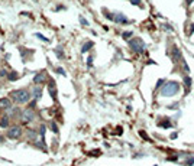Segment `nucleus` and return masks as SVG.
<instances>
[{
    "label": "nucleus",
    "instance_id": "20e7f679",
    "mask_svg": "<svg viewBox=\"0 0 194 166\" xmlns=\"http://www.w3.org/2000/svg\"><path fill=\"white\" fill-rule=\"evenodd\" d=\"M22 134V130H20V127H12L10 130H9V133H7V136L10 137V139H16Z\"/></svg>",
    "mask_w": 194,
    "mask_h": 166
},
{
    "label": "nucleus",
    "instance_id": "423d86ee",
    "mask_svg": "<svg viewBox=\"0 0 194 166\" xmlns=\"http://www.w3.org/2000/svg\"><path fill=\"white\" fill-rule=\"evenodd\" d=\"M48 90H49V94H51V97H52L54 100H57V87H55V82H54L52 79H51V82H49Z\"/></svg>",
    "mask_w": 194,
    "mask_h": 166
},
{
    "label": "nucleus",
    "instance_id": "4468645a",
    "mask_svg": "<svg viewBox=\"0 0 194 166\" xmlns=\"http://www.w3.org/2000/svg\"><path fill=\"white\" fill-rule=\"evenodd\" d=\"M41 97V88L39 87H35V91H33V98L35 100H38Z\"/></svg>",
    "mask_w": 194,
    "mask_h": 166
},
{
    "label": "nucleus",
    "instance_id": "5701e85b",
    "mask_svg": "<svg viewBox=\"0 0 194 166\" xmlns=\"http://www.w3.org/2000/svg\"><path fill=\"white\" fill-rule=\"evenodd\" d=\"M51 126H52V130H54V133H58V127H57V124H55V123H52Z\"/></svg>",
    "mask_w": 194,
    "mask_h": 166
},
{
    "label": "nucleus",
    "instance_id": "dca6fc26",
    "mask_svg": "<svg viewBox=\"0 0 194 166\" xmlns=\"http://www.w3.org/2000/svg\"><path fill=\"white\" fill-rule=\"evenodd\" d=\"M159 126L164 127V129H170V127H172V124H171L168 120H165V123H159Z\"/></svg>",
    "mask_w": 194,
    "mask_h": 166
},
{
    "label": "nucleus",
    "instance_id": "c756f323",
    "mask_svg": "<svg viewBox=\"0 0 194 166\" xmlns=\"http://www.w3.org/2000/svg\"><path fill=\"white\" fill-rule=\"evenodd\" d=\"M171 139H177V133H172L171 134Z\"/></svg>",
    "mask_w": 194,
    "mask_h": 166
},
{
    "label": "nucleus",
    "instance_id": "9b49d317",
    "mask_svg": "<svg viewBox=\"0 0 194 166\" xmlns=\"http://www.w3.org/2000/svg\"><path fill=\"white\" fill-rule=\"evenodd\" d=\"M184 84H185V90L188 91L190 90V87H191V78H190L188 75L184 77Z\"/></svg>",
    "mask_w": 194,
    "mask_h": 166
},
{
    "label": "nucleus",
    "instance_id": "2eb2a0df",
    "mask_svg": "<svg viewBox=\"0 0 194 166\" xmlns=\"http://www.w3.org/2000/svg\"><path fill=\"white\" fill-rule=\"evenodd\" d=\"M7 78H9L10 81H15V79H17V78H19V74L13 71V72H10V74H9V77H7Z\"/></svg>",
    "mask_w": 194,
    "mask_h": 166
},
{
    "label": "nucleus",
    "instance_id": "cd10ccee",
    "mask_svg": "<svg viewBox=\"0 0 194 166\" xmlns=\"http://www.w3.org/2000/svg\"><path fill=\"white\" fill-rule=\"evenodd\" d=\"M194 32V23H191V25H190V33H193Z\"/></svg>",
    "mask_w": 194,
    "mask_h": 166
},
{
    "label": "nucleus",
    "instance_id": "4be33fe9",
    "mask_svg": "<svg viewBox=\"0 0 194 166\" xmlns=\"http://www.w3.org/2000/svg\"><path fill=\"white\" fill-rule=\"evenodd\" d=\"M87 65H88V66L93 65V56H88V59H87Z\"/></svg>",
    "mask_w": 194,
    "mask_h": 166
},
{
    "label": "nucleus",
    "instance_id": "f03ea898",
    "mask_svg": "<svg viewBox=\"0 0 194 166\" xmlns=\"http://www.w3.org/2000/svg\"><path fill=\"white\" fill-rule=\"evenodd\" d=\"M12 98H13V101H16L17 104H25V103H28L31 100V92L28 90H25V88L16 90L12 92Z\"/></svg>",
    "mask_w": 194,
    "mask_h": 166
},
{
    "label": "nucleus",
    "instance_id": "f8f14e48",
    "mask_svg": "<svg viewBox=\"0 0 194 166\" xmlns=\"http://www.w3.org/2000/svg\"><path fill=\"white\" fill-rule=\"evenodd\" d=\"M172 59H174V61L181 59V54L178 52V49H177V48H174V51H172Z\"/></svg>",
    "mask_w": 194,
    "mask_h": 166
},
{
    "label": "nucleus",
    "instance_id": "a878e982",
    "mask_svg": "<svg viewBox=\"0 0 194 166\" xmlns=\"http://www.w3.org/2000/svg\"><path fill=\"white\" fill-rule=\"evenodd\" d=\"M139 133H141V136L144 137V139H146V140H149V137H148V136L145 134V132H139Z\"/></svg>",
    "mask_w": 194,
    "mask_h": 166
},
{
    "label": "nucleus",
    "instance_id": "393cba45",
    "mask_svg": "<svg viewBox=\"0 0 194 166\" xmlns=\"http://www.w3.org/2000/svg\"><path fill=\"white\" fill-rule=\"evenodd\" d=\"M130 3H132V4H136V6H139V4H141V0H130Z\"/></svg>",
    "mask_w": 194,
    "mask_h": 166
},
{
    "label": "nucleus",
    "instance_id": "f257e3e1",
    "mask_svg": "<svg viewBox=\"0 0 194 166\" xmlns=\"http://www.w3.org/2000/svg\"><path fill=\"white\" fill-rule=\"evenodd\" d=\"M178 91H180V84L177 81H170V82H165L164 87H161V94L165 97H172L175 95Z\"/></svg>",
    "mask_w": 194,
    "mask_h": 166
},
{
    "label": "nucleus",
    "instance_id": "2f4dec72",
    "mask_svg": "<svg viewBox=\"0 0 194 166\" xmlns=\"http://www.w3.org/2000/svg\"><path fill=\"white\" fill-rule=\"evenodd\" d=\"M155 166H157V165H155Z\"/></svg>",
    "mask_w": 194,
    "mask_h": 166
},
{
    "label": "nucleus",
    "instance_id": "39448f33",
    "mask_svg": "<svg viewBox=\"0 0 194 166\" xmlns=\"http://www.w3.org/2000/svg\"><path fill=\"white\" fill-rule=\"evenodd\" d=\"M22 120L25 121V123H28V121H32V120H33V113H32V110H23V113H22Z\"/></svg>",
    "mask_w": 194,
    "mask_h": 166
},
{
    "label": "nucleus",
    "instance_id": "0eeeda50",
    "mask_svg": "<svg viewBox=\"0 0 194 166\" xmlns=\"http://www.w3.org/2000/svg\"><path fill=\"white\" fill-rule=\"evenodd\" d=\"M113 20H114V22H117V23H128V22H129V20L126 19V16L122 15V13H116Z\"/></svg>",
    "mask_w": 194,
    "mask_h": 166
},
{
    "label": "nucleus",
    "instance_id": "c85d7f7f",
    "mask_svg": "<svg viewBox=\"0 0 194 166\" xmlns=\"http://www.w3.org/2000/svg\"><path fill=\"white\" fill-rule=\"evenodd\" d=\"M194 0H185V3H187V4H188V6H190V4H191V3H193Z\"/></svg>",
    "mask_w": 194,
    "mask_h": 166
},
{
    "label": "nucleus",
    "instance_id": "bb28decb",
    "mask_svg": "<svg viewBox=\"0 0 194 166\" xmlns=\"http://www.w3.org/2000/svg\"><path fill=\"white\" fill-rule=\"evenodd\" d=\"M162 84H164V81H162V79H159V81H158V82H157V87H158V88H159V87H161Z\"/></svg>",
    "mask_w": 194,
    "mask_h": 166
},
{
    "label": "nucleus",
    "instance_id": "f3484780",
    "mask_svg": "<svg viewBox=\"0 0 194 166\" xmlns=\"http://www.w3.org/2000/svg\"><path fill=\"white\" fill-rule=\"evenodd\" d=\"M36 38H39L41 41H44V42H49V39L48 38H45L44 35H41V33H36Z\"/></svg>",
    "mask_w": 194,
    "mask_h": 166
},
{
    "label": "nucleus",
    "instance_id": "412c9836",
    "mask_svg": "<svg viewBox=\"0 0 194 166\" xmlns=\"http://www.w3.org/2000/svg\"><path fill=\"white\" fill-rule=\"evenodd\" d=\"M80 22H81V25H85V26L88 25V22H87V20H85V19H84L83 16H80Z\"/></svg>",
    "mask_w": 194,
    "mask_h": 166
},
{
    "label": "nucleus",
    "instance_id": "ddd939ff",
    "mask_svg": "<svg viewBox=\"0 0 194 166\" xmlns=\"http://www.w3.org/2000/svg\"><path fill=\"white\" fill-rule=\"evenodd\" d=\"M0 126L1 127H7L9 126V119L4 116V117H0Z\"/></svg>",
    "mask_w": 194,
    "mask_h": 166
},
{
    "label": "nucleus",
    "instance_id": "6ab92c4d",
    "mask_svg": "<svg viewBox=\"0 0 194 166\" xmlns=\"http://www.w3.org/2000/svg\"><path fill=\"white\" fill-rule=\"evenodd\" d=\"M130 36H132V32H125L123 33V39H129Z\"/></svg>",
    "mask_w": 194,
    "mask_h": 166
},
{
    "label": "nucleus",
    "instance_id": "7ed1b4c3",
    "mask_svg": "<svg viewBox=\"0 0 194 166\" xmlns=\"http://www.w3.org/2000/svg\"><path fill=\"white\" fill-rule=\"evenodd\" d=\"M129 45L132 48V51L138 52V54H142L145 51V44L141 38H133V39H129Z\"/></svg>",
    "mask_w": 194,
    "mask_h": 166
},
{
    "label": "nucleus",
    "instance_id": "a211bd4d",
    "mask_svg": "<svg viewBox=\"0 0 194 166\" xmlns=\"http://www.w3.org/2000/svg\"><path fill=\"white\" fill-rule=\"evenodd\" d=\"M185 165L187 166H193L194 165V157H188V159L185 160Z\"/></svg>",
    "mask_w": 194,
    "mask_h": 166
},
{
    "label": "nucleus",
    "instance_id": "7c9ffc66",
    "mask_svg": "<svg viewBox=\"0 0 194 166\" xmlns=\"http://www.w3.org/2000/svg\"><path fill=\"white\" fill-rule=\"evenodd\" d=\"M3 142H4V137H3V136H0V143H3Z\"/></svg>",
    "mask_w": 194,
    "mask_h": 166
},
{
    "label": "nucleus",
    "instance_id": "1a4fd4ad",
    "mask_svg": "<svg viewBox=\"0 0 194 166\" xmlns=\"http://www.w3.org/2000/svg\"><path fill=\"white\" fill-rule=\"evenodd\" d=\"M0 107L1 108H10V100L9 98H0Z\"/></svg>",
    "mask_w": 194,
    "mask_h": 166
},
{
    "label": "nucleus",
    "instance_id": "b1692460",
    "mask_svg": "<svg viewBox=\"0 0 194 166\" xmlns=\"http://www.w3.org/2000/svg\"><path fill=\"white\" fill-rule=\"evenodd\" d=\"M57 72H58V74H61V75H65V71L62 69V68H57Z\"/></svg>",
    "mask_w": 194,
    "mask_h": 166
},
{
    "label": "nucleus",
    "instance_id": "aec40b11",
    "mask_svg": "<svg viewBox=\"0 0 194 166\" xmlns=\"http://www.w3.org/2000/svg\"><path fill=\"white\" fill-rule=\"evenodd\" d=\"M55 52H57V56H58V58H62V56H64V54H61V48H58Z\"/></svg>",
    "mask_w": 194,
    "mask_h": 166
},
{
    "label": "nucleus",
    "instance_id": "6e6552de",
    "mask_svg": "<svg viewBox=\"0 0 194 166\" xmlns=\"http://www.w3.org/2000/svg\"><path fill=\"white\" fill-rule=\"evenodd\" d=\"M44 79H45V72H39V74L35 75L33 82H35V84H38V82H44Z\"/></svg>",
    "mask_w": 194,
    "mask_h": 166
},
{
    "label": "nucleus",
    "instance_id": "9d476101",
    "mask_svg": "<svg viewBox=\"0 0 194 166\" xmlns=\"http://www.w3.org/2000/svg\"><path fill=\"white\" fill-rule=\"evenodd\" d=\"M93 45H94V44H93L91 41H90V42H87V44H84V46L81 48V52H83V54H85V52H88V51H90V49L93 48Z\"/></svg>",
    "mask_w": 194,
    "mask_h": 166
}]
</instances>
